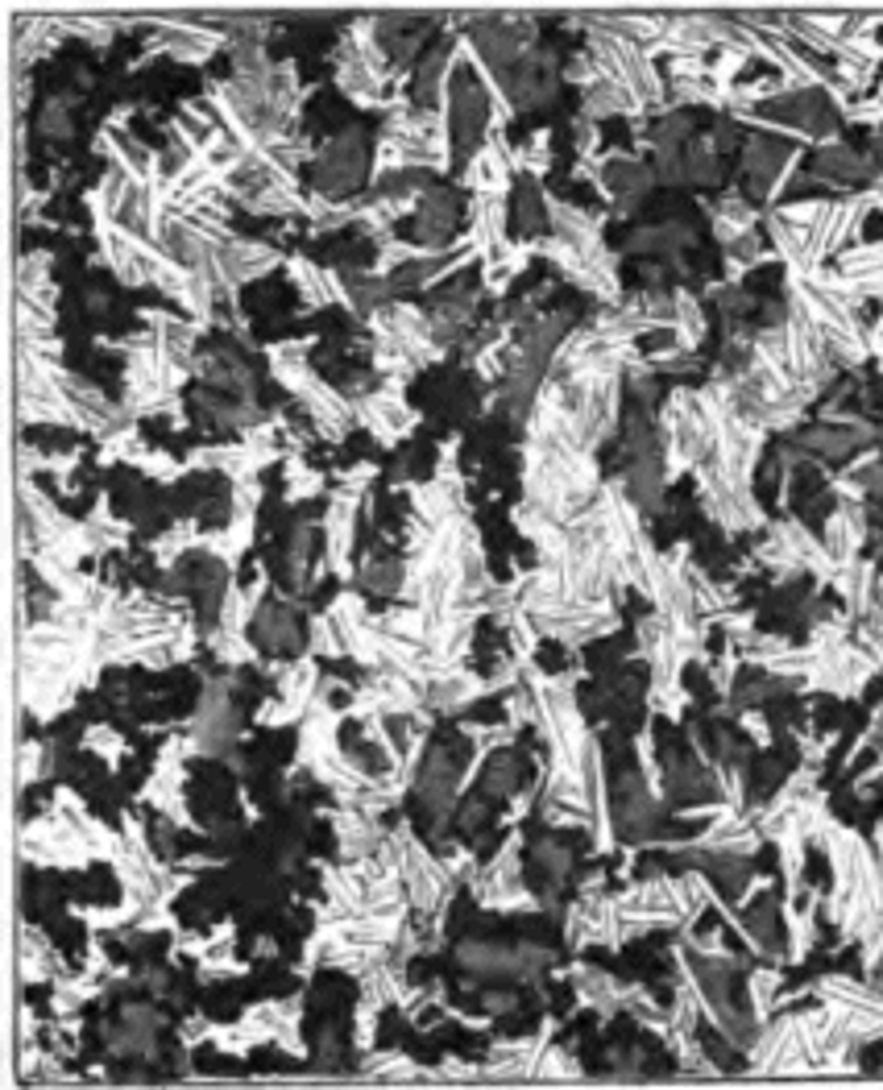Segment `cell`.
Returning a JSON list of instances; mask_svg holds the SVG:
<instances>
[{
	"label": "cell",
	"mask_w": 883,
	"mask_h": 1090,
	"mask_svg": "<svg viewBox=\"0 0 883 1090\" xmlns=\"http://www.w3.org/2000/svg\"><path fill=\"white\" fill-rule=\"evenodd\" d=\"M573 982H576V995H581L585 1003H594V1007H601V1012H614V1007H619L622 987L610 979V975H601V970H594V966H576Z\"/></svg>",
	"instance_id": "cell-1"
},
{
	"label": "cell",
	"mask_w": 883,
	"mask_h": 1090,
	"mask_svg": "<svg viewBox=\"0 0 883 1090\" xmlns=\"http://www.w3.org/2000/svg\"><path fill=\"white\" fill-rule=\"evenodd\" d=\"M780 975L775 970H755L751 979H747V1003H751V1012L768 1025L775 1012V995H780Z\"/></svg>",
	"instance_id": "cell-2"
},
{
	"label": "cell",
	"mask_w": 883,
	"mask_h": 1090,
	"mask_svg": "<svg viewBox=\"0 0 883 1090\" xmlns=\"http://www.w3.org/2000/svg\"><path fill=\"white\" fill-rule=\"evenodd\" d=\"M523 776V767H519V759L514 755H498L494 764H489V771H486V792L489 796H519V780Z\"/></svg>",
	"instance_id": "cell-3"
},
{
	"label": "cell",
	"mask_w": 883,
	"mask_h": 1090,
	"mask_svg": "<svg viewBox=\"0 0 883 1090\" xmlns=\"http://www.w3.org/2000/svg\"><path fill=\"white\" fill-rule=\"evenodd\" d=\"M365 585L370 590H377V593H402V585H407V568L402 565H395V560H374V565H365Z\"/></svg>",
	"instance_id": "cell-4"
},
{
	"label": "cell",
	"mask_w": 883,
	"mask_h": 1090,
	"mask_svg": "<svg viewBox=\"0 0 883 1090\" xmlns=\"http://www.w3.org/2000/svg\"><path fill=\"white\" fill-rule=\"evenodd\" d=\"M535 858H539V867L552 875V879H564L569 867H573V854L564 851V846H552V842H539V846H535Z\"/></svg>",
	"instance_id": "cell-5"
},
{
	"label": "cell",
	"mask_w": 883,
	"mask_h": 1090,
	"mask_svg": "<svg viewBox=\"0 0 883 1090\" xmlns=\"http://www.w3.org/2000/svg\"><path fill=\"white\" fill-rule=\"evenodd\" d=\"M287 494L290 498H311V494H320V478L303 469L299 460H290L287 465Z\"/></svg>",
	"instance_id": "cell-6"
},
{
	"label": "cell",
	"mask_w": 883,
	"mask_h": 1090,
	"mask_svg": "<svg viewBox=\"0 0 883 1090\" xmlns=\"http://www.w3.org/2000/svg\"><path fill=\"white\" fill-rule=\"evenodd\" d=\"M88 746L96 751V755H104L109 764H116V759H121V746H125V742H121V734H116V730H109V726H91V730H88Z\"/></svg>",
	"instance_id": "cell-7"
},
{
	"label": "cell",
	"mask_w": 883,
	"mask_h": 1090,
	"mask_svg": "<svg viewBox=\"0 0 883 1090\" xmlns=\"http://www.w3.org/2000/svg\"><path fill=\"white\" fill-rule=\"evenodd\" d=\"M42 133H46V137H66V133H71V116H66V104H46Z\"/></svg>",
	"instance_id": "cell-8"
},
{
	"label": "cell",
	"mask_w": 883,
	"mask_h": 1090,
	"mask_svg": "<svg viewBox=\"0 0 883 1090\" xmlns=\"http://www.w3.org/2000/svg\"><path fill=\"white\" fill-rule=\"evenodd\" d=\"M482 1007H486V1012H514V1007H519V995H510V991H486V995H482Z\"/></svg>",
	"instance_id": "cell-9"
},
{
	"label": "cell",
	"mask_w": 883,
	"mask_h": 1090,
	"mask_svg": "<svg viewBox=\"0 0 883 1090\" xmlns=\"http://www.w3.org/2000/svg\"><path fill=\"white\" fill-rule=\"evenodd\" d=\"M871 166H875V175H883V133L875 137V146H871Z\"/></svg>",
	"instance_id": "cell-10"
},
{
	"label": "cell",
	"mask_w": 883,
	"mask_h": 1090,
	"mask_svg": "<svg viewBox=\"0 0 883 1090\" xmlns=\"http://www.w3.org/2000/svg\"><path fill=\"white\" fill-rule=\"evenodd\" d=\"M875 987L883 991V966H875Z\"/></svg>",
	"instance_id": "cell-11"
}]
</instances>
